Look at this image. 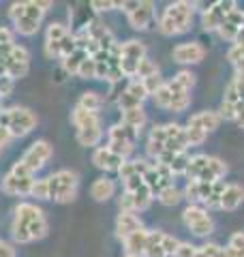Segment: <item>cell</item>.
Masks as SVG:
<instances>
[{
  "label": "cell",
  "mask_w": 244,
  "mask_h": 257,
  "mask_svg": "<svg viewBox=\"0 0 244 257\" xmlns=\"http://www.w3.org/2000/svg\"><path fill=\"white\" fill-rule=\"evenodd\" d=\"M18 251H15V246L11 242H5V240H0V257H15Z\"/></svg>",
  "instance_id": "cell-49"
},
{
  "label": "cell",
  "mask_w": 244,
  "mask_h": 257,
  "mask_svg": "<svg viewBox=\"0 0 244 257\" xmlns=\"http://www.w3.org/2000/svg\"><path fill=\"white\" fill-rule=\"evenodd\" d=\"M0 45H13V30L0 26Z\"/></svg>",
  "instance_id": "cell-50"
},
{
  "label": "cell",
  "mask_w": 244,
  "mask_h": 257,
  "mask_svg": "<svg viewBox=\"0 0 244 257\" xmlns=\"http://www.w3.org/2000/svg\"><path fill=\"white\" fill-rule=\"evenodd\" d=\"M120 9H125L127 20L135 30H146L154 15V5L148 0H144V3H122Z\"/></svg>",
  "instance_id": "cell-15"
},
{
  "label": "cell",
  "mask_w": 244,
  "mask_h": 257,
  "mask_svg": "<svg viewBox=\"0 0 244 257\" xmlns=\"http://www.w3.org/2000/svg\"><path fill=\"white\" fill-rule=\"evenodd\" d=\"M71 122L77 128V142L81 146H99V142L103 140L99 114H92V111L75 105V109L71 111Z\"/></svg>",
  "instance_id": "cell-4"
},
{
  "label": "cell",
  "mask_w": 244,
  "mask_h": 257,
  "mask_svg": "<svg viewBox=\"0 0 244 257\" xmlns=\"http://www.w3.org/2000/svg\"><path fill=\"white\" fill-rule=\"evenodd\" d=\"M172 56H174V60L180 62V64H197L203 60L206 50H203V45H199L197 41H189V43L176 45Z\"/></svg>",
  "instance_id": "cell-18"
},
{
  "label": "cell",
  "mask_w": 244,
  "mask_h": 257,
  "mask_svg": "<svg viewBox=\"0 0 244 257\" xmlns=\"http://www.w3.org/2000/svg\"><path fill=\"white\" fill-rule=\"evenodd\" d=\"M52 155H54L52 144L45 142V140H37V142H32L30 146H28V150L22 155L20 163L26 165L32 174H37L39 170H43V167L50 163Z\"/></svg>",
  "instance_id": "cell-12"
},
{
  "label": "cell",
  "mask_w": 244,
  "mask_h": 257,
  "mask_svg": "<svg viewBox=\"0 0 244 257\" xmlns=\"http://www.w3.org/2000/svg\"><path fill=\"white\" fill-rule=\"evenodd\" d=\"M225 174H227V165L221 159L197 155V157H191L184 176L189 180H197V182H218Z\"/></svg>",
  "instance_id": "cell-5"
},
{
  "label": "cell",
  "mask_w": 244,
  "mask_h": 257,
  "mask_svg": "<svg viewBox=\"0 0 244 257\" xmlns=\"http://www.w3.org/2000/svg\"><path fill=\"white\" fill-rule=\"evenodd\" d=\"M47 184H50V199H54L56 204H69L77 197L79 176L73 170H58L47 176Z\"/></svg>",
  "instance_id": "cell-8"
},
{
  "label": "cell",
  "mask_w": 244,
  "mask_h": 257,
  "mask_svg": "<svg viewBox=\"0 0 244 257\" xmlns=\"http://www.w3.org/2000/svg\"><path fill=\"white\" fill-rule=\"evenodd\" d=\"M221 124V116H218V111H199V114H193L189 118V124L186 126H193V128H199L203 133H210L218 128Z\"/></svg>",
  "instance_id": "cell-22"
},
{
  "label": "cell",
  "mask_w": 244,
  "mask_h": 257,
  "mask_svg": "<svg viewBox=\"0 0 244 257\" xmlns=\"http://www.w3.org/2000/svg\"><path fill=\"white\" fill-rule=\"evenodd\" d=\"M88 58V52L79 50V47H75V52H71L67 58H62V69L67 71L69 75H77V71L81 67V62H84Z\"/></svg>",
  "instance_id": "cell-30"
},
{
  "label": "cell",
  "mask_w": 244,
  "mask_h": 257,
  "mask_svg": "<svg viewBox=\"0 0 244 257\" xmlns=\"http://www.w3.org/2000/svg\"><path fill=\"white\" fill-rule=\"evenodd\" d=\"M75 52V39L64 24L52 22L45 32V56L47 58H67Z\"/></svg>",
  "instance_id": "cell-6"
},
{
  "label": "cell",
  "mask_w": 244,
  "mask_h": 257,
  "mask_svg": "<svg viewBox=\"0 0 244 257\" xmlns=\"http://www.w3.org/2000/svg\"><path fill=\"white\" fill-rule=\"evenodd\" d=\"M242 202H244V187H240V184H225L221 195L223 210H235Z\"/></svg>",
  "instance_id": "cell-25"
},
{
  "label": "cell",
  "mask_w": 244,
  "mask_h": 257,
  "mask_svg": "<svg viewBox=\"0 0 244 257\" xmlns=\"http://www.w3.org/2000/svg\"><path fill=\"white\" fill-rule=\"evenodd\" d=\"M172 178H174L172 170H169L167 165H161V163H152L150 170L144 174V182L148 184V189L152 191V195H159L163 189L172 187V184H174Z\"/></svg>",
  "instance_id": "cell-17"
},
{
  "label": "cell",
  "mask_w": 244,
  "mask_h": 257,
  "mask_svg": "<svg viewBox=\"0 0 244 257\" xmlns=\"http://www.w3.org/2000/svg\"><path fill=\"white\" fill-rule=\"evenodd\" d=\"M47 231H50V223L37 204L22 202L15 206L11 221V236L15 244H30L35 240L45 238Z\"/></svg>",
  "instance_id": "cell-1"
},
{
  "label": "cell",
  "mask_w": 244,
  "mask_h": 257,
  "mask_svg": "<svg viewBox=\"0 0 244 257\" xmlns=\"http://www.w3.org/2000/svg\"><path fill=\"white\" fill-rule=\"evenodd\" d=\"M182 219H184V225L193 231L195 236H210L212 229H214V223H212V219H210V214L203 210V208L195 206V204H189L184 208Z\"/></svg>",
  "instance_id": "cell-13"
},
{
  "label": "cell",
  "mask_w": 244,
  "mask_h": 257,
  "mask_svg": "<svg viewBox=\"0 0 244 257\" xmlns=\"http://www.w3.org/2000/svg\"><path fill=\"white\" fill-rule=\"evenodd\" d=\"M37 114L28 107H7L0 111V126L11 133V138H24L37 126Z\"/></svg>",
  "instance_id": "cell-7"
},
{
  "label": "cell",
  "mask_w": 244,
  "mask_h": 257,
  "mask_svg": "<svg viewBox=\"0 0 244 257\" xmlns=\"http://www.w3.org/2000/svg\"><path fill=\"white\" fill-rule=\"evenodd\" d=\"M142 82H144V86H146V90H148V94H154V92H157L163 84H165V82L161 79V75H159V73H157V75L146 77V79H142Z\"/></svg>",
  "instance_id": "cell-43"
},
{
  "label": "cell",
  "mask_w": 244,
  "mask_h": 257,
  "mask_svg": "<svg viewBox=\"0 0 244 257\" xmlns=\"http://www.w3.org/2000/svg\"><path fill=\"white\" fill-rule=\"evenodd\" d=\"M113 193H116V182L107 176H101V178H96L90 187V197L94 202H107L109 197H113Z\"/></svg>",
  "instance_id": "cell-23"
},
{
  "label": "cell",
  "mask_w": 244,
  "mask_h": 257,
  "mask_svg": "<svg viewBox=\"0 0 244 257\" xmlns=\"http://www.w3.org/2000/svg\"><path fill=\"white\" fill-rule=\"evenodd\" d=\"M131 195V199H133V210L135 212H142V210H146V208H150V204H152V191L148 189V184H142L140 189H135L133 193H129Z\"/></svg>",
  "instance_id": "cell-29"
},
{
  "label": "cell",
  "mask_w": 244,
  "mask_h": 257,
  "mask_svg": "<svg viewBox=\"0 0 244 257\" xmlns=\"http://www.w3.org/2000/svg\"><path fill=\"white\" fill-rule=\"evenodd\" d=\"M152 99H154V105H157V107L169 109V103H172V92H169L167 84H163V86L159 88V90L152 94Z\"/></svg>",
  "instance_id": "cell-37"
},
{
  "label": "cell",
  "mask_w": 244,
  "mask_h": 257,
  "mask_svg": "<svg viewBox=\"0 0 244 257\" xmlns=\"http://www.w3.org/2000/svg\"><path fill=\"white\" fill-rule=\"evenodd\" d=\"M235 120H238V124L244 128V103L238 105V116H235Z\"/></svg>",
  "instance_id": "cell-52"
},
{
  "label": "cell",
  "mask_w": 244,
  "mask_h": 257,
  "mask_svg": "<svg viewBox=\"0 0 244 257\" xmlns=\"http://www.w3.org/2000/svg\"><path fill=\"white\" fill-rule=\"evenodd\" d=\"M195 257H206V253H203L201 248H197V253H195Z\"/></svg>",
  "instance_id": "cell-53"
},
{
  "label": "cell",
  "mask_w": 244,
  "mask_h": 257,
  "mask_svg": "<svg viewBox=\"0 0 244 257\" xmlns=\"http://www.w3.org/2000/svg\"><path fill=\"white\" fill-rule=\"evenodd\" d=\"M218 116H221V120H235V116H238V105H231V103H221V107H218Z\"/></svg>",
  "instance_id": "cell-42"
},
{
  "label": "cell",
  "mask_w": 244,
  "mask_h": 257,
  "mask_svg": "<svg viewBox=\"0 0 244 257\" xmlns=\"http://www.w3.org/2000/svg\"><path fill=\"white\" fill-rule=\"evenodd\" d=\"M242 30H244V18H242Z\"/></svg>",
  "instance_id": "cell-54"
},
{
  "label": "cell",
  "mask_w": 244,
  "mask_h": 257,
  "mask_svg": "<svg viewBox=\"0 0 244 257\" xmlns=\"http://www.w3.org/2000/svg\"><path fill=\"white\" fill-rule=\"evenodd\" d=\"M201 251L206 253V257H229L227 248L218 246V244H206V246H201Z\"/></svg>",
  "instance_id": "cell-45"
},
{
  "label": "cell",
  "mask_w": 244,
  "mask_h": 257,
  "mask_svg": "<svg viewBox=\"0 0 244 257\" xmlns=\"http://www.w3.org/2000/svg\"><path fill=\"white\" fill-rule=\"evenodd\" d=\"M184 131H186V142H189V146H201L208 138V133L199 131V128H193V126H186Z\"/></svg>",
  "instance_id": "cell-41"
},
{
  "label": "cell",
  "mask_w": 244,
  "mask_h": 257,
  "mask_svg": "<svg viewBox=\"0 0 244 257\" xmlns=\"http://www.w3.org/2000/svg\"><path fill=\"white\" fill-rule=\"evenodd\" d=\"M125 92H129L135 101H140V103H144V101L150 96V94H148V90H146L144 82H142V79H137V77H133L131 82H129V86L125 88Z\"/></svg>",
  "instance_id": "cell-33"
},
{
  "label": "cell",
  "mask_w": 244,
  "mask_h": 257,
  "mask_svg": "<svg viewBox=\"0 0 244 257\" xmlns=\"http://www.w3.org/2000/svg\"><path fill=\"white\" fill-rule=\"evenodd\" d=\"M137 138H140V131H135V128L122 124V122L113 124L107 131V148L127 161V157L131 155L133 148H135Z\"/></svg>",
  "instance_id": "cell-10"
},
{
  "label": "cell",
  "mask_w": 244,
  "mask_h": 257,
  "mask_svg": "<svg viewBox=\"0 0 244 257\" xmlns=\"http://www.w3.org/2000/svg\"><path fill=\"white\" fill-rule=\"evenodd\" d=\"M231 11H235V3L233 0H221V3H214L210 5L206 11L201 15V24L206 30H218L221 24L225 22V18L229 15Z\"/></svg>",
  "instance_id": "cell-16"
},
{
  "label": "cell",
  "mask_w": 244,
  "mask_h": 257,
  "mask_svg": "<svg viewBox=\"0 0 244 257\" xmlns=\"http://www.w3.org/2000/svg\"><path fill=\"white\" fill-rule=\"evenodd\" d=\"M146 58V45L142 41H125L120 43V69H122V75L127 77H135L137 75V67L140 62Z\"/></svg>",
  "instance_id": "cell-11"
},
{
  "label": "cell",
  "mask_w": 244,
  "mask_h": 257,
  "mask_svg": "<svg viewBox=\"0 0 244 257\" xmlns=\"http://www.w3.org/2000/svg\"><path fill=\"white\" fill-rule=\"evenodd\" d=\"M193 9H195L193 3H174V5L165 7V11H163L161 20H159L161 35L174 37V35L186 32L193 22Z\"/></svg>",
  "instance_id": "cell-3"
},
{
  "label": "cell",
  "mask_w": 244,
  "mask_h": 257,
  "mask_svg": "<svg viewBox=\"0 0 244 257\" xmlns=\"http://www.w3.org/2000/svg\"><path fill=\"white\" fill-rule=\"evenodd\" d=\"M13 138H11V133L7 131L5 126H0V152H3L7 146H9V142H11Z\"/></svg>",
  "instance_id": "cell-51"
},
{
  "label": "cell",
  "mask_w": 244,
  "mask_h": 257,
  "mask_svg": "<svg viewBox=\"0 0 244 257\" xmlns=\"http://www.w3.org/2000/svg\"><path fill=\"white\" fill-rule=\"evenodd\" d=\"M5 73L13 77V79H20V77H26L28 71H30V52L22 45H13L9 56L5 58Z\"/></svg>",
  "instance_id": "cell-14"
},
{
  "label": "cell",
  "mask_w": 244,
  "mask_h": 257,
  "mask_svg": "<svg viewBox=\"0 0 244 257\" xmlns=\"http://www.w3.org/2000/svg\"><path fill=\"white\" fill-rule=\"evenodd\" d=\"M125 257H131V255H125Z\"/></svg>",
  "instance_id": "cell-55"
},
{
  "label": "cell",
  "mask_w": 244,
  "mask_h": 257,
  "mask_svg": "<svg viewBox=\"0 0 244 257\" xmlns=\"http://www.w3.org/2000/svg\"><path fill=\"white\" fill-rule=\"evenodd\" d=\"M144 257H169L163 248V231H148Z\"/></svg>",
  "instance_id": "cell-28"
},
{
  "label": "cell",
  "mask_w": 244,
  "mask_h": 257,
  "mask_svg": "<svg viewBox=\"0 0 244 257\" xmlns=\"http://www.w3.org/2000/svg\"><path fill=\"white\" fill-rule=\"evenodd\" d=\"M140 229H144V223H142L140 216H137V212H133V210H120L118 219H116V236L120 240L129 238L131 234H135V231H140Z\"/></svg>",
  "instance_id": "cell-19"
},
{
  "label": "cell",
  "mask_w": 244,
  "mask_h": 257,
  "mask_svg": "<svg viewBox=\"0 0 244 257\" xmlns=\"http://www.w3.org/2000/svg\"><path fill=\"white\" fill-rule=\"evenodd\" d=\"M13 86H15V79L13 77H9V75H0V96H9L11 92H13Z\"/></svg>",
  "instance_id": "cell-44"
},
{
  "label": "cell",
  "mask_w": 244,
  "mask_h": 257,
  "mask_svg": "<svg viewBox=\"0 0 244 257\" xmlns=\"http://www.w3.org/2000/svg\"><path fill=\"white\" fill-rule=\"evenodd\" d=\"M159 202L163 204V206H176L178 202H180V199L184 197L182 195V193L180 191H178L176 187H174V184H172V187H167V189H163L161 193H159Z\"/></svg>",
  "instance_id": "cell-34"
},
{
  "label": "cell",
  "mask_w": 244,
  "mask_h": 257,
  "mask_svg": "<svg viewBox=\"0 0 244 257\" xmlns=\"http://www.w3.org/2000/svg\"><path fill=\"white\" fill-rule=\"evenodd\" d=\"M103 103H105V99H103L99 92L86 90V92H81L79 101H77V105H79V107H84V109H88V111H92V114H96V111L103 107Z\"/></svg>",
  "instance_id": "cell-31"
},
{
  "label": "cell",
  "mask_w": 244,
  "mask_h": 257,
  "mask_svg": "<svg viewBox=\"0 0 244 257\" xmlns=\"http://www.w3.org/2000/svg\"><path fill=\"white\" fill-rule=\"evenodd\" d=\"M77 77L81 79H96V62L92 56H88V58L81 62V67L77 71Z\"/></svg>",
  "instance_id": "cell-38"
},
{
  "label": "cell",
  "mask_w": 244,
  "mask_h": 257,
  "mask_svg": "<svg viewBox=\"0 0 244 257\" xmlns=\"http://www.w3.org/2000/svg\"><path fill=\"white\" fill-rule=\"evenodd\" d=\"M146 240H148V229H140L131 234L129 238H125V251L127 255L131 257H144V251H146Z\"/></svg>",
  "instance_id": "cell-26"
},
{
  "label": "cell",
  "mask_w": 244,
  "mask_h": 257,
  "mask_svg": "<svg viewBox=\"0 0 244 257\" xmlns=\"http://www.w3.org/2000/svg\"><path fill=\"white\" fill-rule=\"evenodd\" d=\"M122 124L135 128V131H140V128L146 124V111L144 107H133V109H127L122 111Z\"/></svg>",
  "instance_id": "cell-32"
},
{
  "label": "cell",
  "mask_w": 244,
  "mask_h": 257,
  "mask_svg": "<svg viewBox=\"0 0 244 257\" xmlns=\"http://www.w3.org/2000/svg\"><path fill=\"white\" fill-rule=\"evenodd\" d=\"M52 7L50 0H26V3H13L9 7V18L15 26V32L22 37L37 35L43 22V15Z\"/></svg>",
  "instance_id": "cell-2"
},
{
  "label": "cell",
  "mask_w": 244,
  "mask_h": 257,
  "mask_svg": "<svg viewBox=\"0 0 244 257\" xmlns=\"http://www.w3.org/2000/svg\"><path fill=\"white\" fill-rule=\"evenodd\" d=\"M172 82L176 84V86H180L182 90H189L191 92V88H193V84H195V75L191 73V71H180Z\"/></svg>",
  "instance_id": "cell-40"
},
{
  "label": "cell",
  "mask_w": 244,
  "mask_h": 257,
  "mask_svg": "<svg viewBox=\"0 0 244 257\" xmlns=\"http://www.w3.org/2000/svg\"><path fill=\"white\" fill-rule=\"evenodd\" d=\"M159 73V69H157V64H154L152 60L148 58H144L140 62V67H137V79H146V77H150V75H157Z\"/></svg>",
  "instance_id": "cell-39"
},
{
  "label": "cell",
  "mask_w": 244,
  "mask_h": 257,
  "mask_svg": "<svg viewBox=\"0 0 244 257\" xmlns=\"http://www.w3.org/2000/svg\"><path fill=\"white\" fill-rule=\"evenodd\" d=\"M165 142H167V128H165V124H163V126H154L150 131L148 144H146L148 155L154 157V159H159L163 152H165Z\"/></svg>",
  "instance_id": "cell-24"
},
{
  "label": "cell",
  "mask_w": 244,
  "mask_h": 257,
  "mask_svg": "<svg viewBox=\"0 0 244 257\" xmlns=\"http://www.w3.org/2000/svg\"><path fill=\"white\" fill-rule=\"evenodd\" d=\"M122 3H103V0H92L90 3V7L94 11H99V13H103V11H113V9H118Z\"/></svg>",
  "instance_id": "cell-48"
},
{
  "label": "cell",
  "mask_w": 244,
  "mask_h": 257,
  "mask_svg": "<svg viewBox=\"0 0 244 257\" xmlns=\"http://www.w3.org/2000/svg\"><path fill=\"white\" fill-rule=\"evenodd\" d=\"M227 253H229V257H244V231H238L229 238Z\"/></svg>",
  "instance_id": "cell-35"
},
{
  "label": "cell",
  "mask_w": 244,
  "mask_h": 257,
  "mask_svg": "<svg viewBox=\"0 0 244 257\" xmlns=\"http://www.w3.org/2000/svg\"><path fill=\"white\" fill-rule=\"evenodd\" d=\"M92 163L94 167H99L103 172H118L122 163H125V159L118 157L116 152H111L107 146H99L92 152Z\"/></svg>",
  "instance_id": "cell-20"
},
{
  "label": "cell",
  "mask_w": 244,
  "mask_h": 257,
  "mask_svg": "<svg viewBox=\"0 0 244 257\" xmlns=\"http://www.w3.org/2000/svg\"><path fill=\"white\" fill-rule=\"evenodd\" d=\"M32 182H35V174H32L30 170L24 163H15L9 172L5 174L3 178V191L7 193V195H30V189H32Z\"/></svg>",
  "instance_id": "cell-9"
},
{
  "label": "cell",
  "mask_w": 244,
  "mask_h": 257,
  "mask_svg": "<svg viewBox=\"0 0 244 257\" xmlns=\"http://www.w3.org/2000/svg\"><path fill=\"white\" fill-rule=\"evenodd\" d=\"M178 246H180V240L163 231V248H165V253L167 255H174V251H176Z\"/></svg>",
  "instance_id": "cell-46"
},
{
  "label": "cell",
  "mask_w": 244,
  "mask_h": 257,
  "mask_svg": "<svg viewBox=\"0 0 244 257\" xmlns=\"http://www.w3.org/2000/svg\"><path fill=\"white\" fill-rule=\"evenodd\" d=\"M167 88H169V92H172V103H169V109L172 111H184L191 105L189 90H182V88L176 86L174 82H167Z\"/></svg>",
  "instance_id": "cell-27"
},
{
  "label": "cell",
  "mask_w": 244,
  "mask_h": 257,
  "mask_svg": "<svg viewBox=\"0 0 244 257\" xmlns=\"http://www.w3.org/2000/svg\"><path fill=\"white\" fill-rule=\"evenodd\" d=\"M195 253H197V246L180 242V246H178L176 251H174V257H195Z\"/></svg>",
  "instance_id": "cell-47"
},
{
  "label": "cell",
  "mask_w": 244,
  "mask_h": 257,
  "mask_svg": "<svg viewBox=\"0 0 244 257\" xmlns=\"http://www.w3.org/2000/svg\"><path fill=\"white\" fill-rule=\"evenodd\" d=\"M30 197H37V199H50V184H47V178H37L35 182H32Z\"/></svg>",
  "instance_id": "cell-36"
},
{
  "label": "cell",
  "mask_w": 244,
  "mask_h": 257,
  "mask_svg": "<svg viewBox=\"0 0 244 257\" xmlns=\"http://www.w3.org/2000/svg\"><path fill=\"white\" fill-rule=\"evenodd\" d=\"M242 18H244V11H240V9L231 11L225 18V22L221 24V28H218V35H221L225 41H233L235 43V39H238L240 30H242Z\"/></svg>",
  "instance_id": "cell-21"
}]
</instances>
